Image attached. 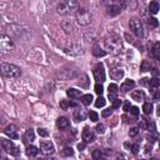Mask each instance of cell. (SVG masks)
<instances>
[{"label": "cell", "instance_id": "obj_6", "mask_svg": "<svg viewBox=\"0 0 160 160\" xmlns=\"http://www.w3.org/2000/svg\"><path fill=\"white\" fill-rule=\"evenodd\" d=\"M125 8V0H110V4L106 8V12L111 16H115L121 12Z\"/></svg>", "mask_w": 160, "mask_h": 160}, {"label": "cell", "instance_id": "obj_28", "mask_svg": "<svg viewBox=\"0 0 160 160\" xmlns=\"http://www.w3.org/2000/svg\"><path fill=\"white\" fill-rule=\"evenodd\" d=\"M72 154H74V150H72L70 146H66V148H64V149L61 150V156H64V158L71 156Z\"/></svg>", "mask_w": 160, "mask_h": 160}, {"label": "cell", "instance_id": "obj_13", "mask_svg": "<svg viewBox=\"0 0 160 160\" xmlns=\"http://www.w3.org/2000/svg\"><path fill=\"white\" fill-rule=\"evenodd\" d=\"M56 126H58L60 130H65V129H68V128L70 126V121H69L68 118L61 116V118L58 119V121H56Z\"/></svg>", "mask_w": 160, "mask_h": 160}, {"label": "cell", "instance_id": "obj_19", "mask_svg": "<svg viewBox=\"0 0 160 160\" xmlns=\"http://www.w3.org/2000/svg\"><path fill=\"white\" fill-rule=\"evenodd\" d=\"M148 86H149V89H150L152 92L156 91V90H159V86H160V81H159V79H158V78H152V79H150L149 82H148Z\"/></svg>", "mask_w": 160, "mask_h": 160}, {"label": "cell", "instance_id": "obj_22", "mask_svg": "<svg viewBox=\"0 0 160 160\" xmlns=\"http://www.w3.org/2000/svg\"><path fill=\"white\" fill-rule=\"evenodd\" d=\"M38 154H39V149L36 146L28 145V148H26V155L29 158H35V156H38Z\"/></svg>", "mask_w": 160, "mask_h": 160}, {"label": "cell", "instance_id": "obj_33", "mask_svg": "<svg viewBox=\"0 0 160 160\" xmlns=\"http://www.w3.org/2000/svg\"><path fill=\"white\" fill-rule=\"evenodd\" d=\"M89 119L91 120V121H94V122H96L98 120H99V115H98V112L96 111H89Z\"/></svg>", "mask_w": 160, "mask_h": 160}, {"label": "cell", "instance_id": "obj_14", "mask_svg": "<svg viewBox=\"0 0 160 160\" xmlns=\"http://www.w3.org/2000/svg\"><path fill=\"white\" fill-rule=\"evenodd\" d=\"M134 86H135V82H134V80L129 79V80H125V81L121 84V86H120V90H121L122 92H128L129 90H132V89H134Z\"/></svg>", "mask_w": 160, "mask_h": 160}, {"label": "cell", "instance_id": "obj_10", "mask_svg": "<svg viewBox=\"0 0 160 160\" xmlns=\"http://www.w3.org/2000/svg\"><path fill=\"white\" fill-rule=\"evenodd\" d=\"M55 151V146L50 140H44L40 142V152L42 155H51Z\"/></svg>", "mask_w": 160, "mask_h": 160}, {"label": "cell", "instance_id": "obj_3", "mask_svg": "<svg viewBox=\"0 0 160 160\" xmlns=\"http://www.w3.org/2000/svg\"><path fill=\"white\" fill-rule=\"evenodd\" d=\"M79 8V1L78 0H62L58 4L56 11L60 15H66L72 12L74 10H78Z\"/></svg>", "mask_w": 160, "mask_h": 160}, {"label": "cell", "instance_id": "obj_21", "mask_svg": "<svg viewBox=\"0 0 160 160\" xmlns=\"http://www.w3.org/2000/svg\"><path fill=\"white\" fill-rule=\"evenodd\" d=\"M34 140H35V132H34V130L32 129H28L25 131V134H24V141L25 142H31Z\"/></svg>", "mask_w": 160, "mask_h": 160}, {"label": "cell", "instance_id": "obj_26", "mask_svg": "<svg viewBox=\"0 0 160 160\" xmlns=\"http://www.w3.org/2000/svg\"><path fill=\"white\" fill-rule=\"evenodd\" d=\"M149 11L151 14H158V11H159V4H158V1H151L149 4Z\"/></svg>", "mask_w": 160, "mask_h": 160}, {"label": "cell", "instance_id": "obj_24", "mask_svg": "<svg viewBox=\"0 0 160 160\" xmlns=\"http://www.w3.org/2000/svg\"><path fill=\"white\" fill-rule=\"evenodd\" d=\"M80 98H81V102H82L84 105H86V106L90 105V104L92 102V100H94L91 94H85V95H81Z\"/></svg>", "mask_w": 160, "mask_h": 160}, {"label": "cell", "instance_id": "obj_32", "mask_svg": "<svg viewBox=\"0 0 160 160\" xmlns=\"http://www.w3.org/2000/svg\"><path fill=\"white\" fill-rule=\"evenodd\" d=\"M61 26H62V29L65 30V32H66V34H70V32H71V30H72L71 24H70V22H68V21H64V22L61 24Z\"/></svg>", "mask_w": 160, "mask_h": 160}, {"label": "cell", "instance_id": "obj_16", "mask_svg": "<svg viewBox=\"0 0 160 160\" xmlns=\"http://www.w3.org/2000/svg\"><path fill=\"white\" fill-rule=\"evenodd\" d=\"M110 76H111L112 80H121L124 78V70L122 69H119V68L112 69L110 71Z\"/></svg>", "mask_w": 160, "mask_h": 160}, {"label": "cell", "instance_id": "obj_44", "mask_svg": "<svg viewBox=\"0 0 160 160\" xmlns=\"http://www.w3.org/2000/svg\"><path fill=\"white\" fill-rule=\"evenodd\" d=\"M130 148H131V150H132V152H134V154H138V152H139L140 146H139L138 144H135V145H132V146H130Z\"/></svg>", "mask_w": 160, "mask_h": 160}, {"label": "cell", "instance_id": "obj_35", "mask_svg": "<svg viewBox=\"0 0 160 160\" xmlns=\"http://www.w3.org/2000/svg\"><path fill=\"white\" fill-rule=\"evenodd\" d=\"M60 108H61L62 110H68V109L70 108V101H69V100H61V101H60Z\"/></svg>", "mask_w": 160, "mask_h": 160}, {"label": "cell", "instance_id": "obj_18", "mask_svg": "<svg viewBox=\"0 0 160 160\" xmlns=\"http://www.w3.org/2000/svg\"><path fill=\"white\" fill-rule=\"evenodd\" d=\"M130 96H131V99L135 100V101H142L144 98H145V94H144L142 90H134V91H131Z\"/></svg>", "mask_w": 160, "mask_h": 160}, {"label": "cell", "instance_id": "obj_20", "mask_svg": "<svg viewBox=\"0 0 160 160\" xmlns=\"http://www.w3.org/2000/svg\"><path fill=\"white\" fill-rule=\"evenodd\" d=\"M85 118H86V112H85V110L78 108V109L74 111V119H75L76 121H82V120H85Z\"/></svg>", "mask_w": 160, "mask_h": 160}, {"label": "cell", "instance_id": "obj_25", "mask_svg": "<svg viewBox=\"0 0 160 160\" xmlns=\"http://www.w3.org/2000/svg\"><path fill=\"white\" fill-rule=\"evenodd\" d=\"M159 51H160V44L156 41V42L152 45V50H151V52H152V56H154L156 60L160 58V54H159Z\"/></svg>", "mask_w": 160, "mask_h": 160}, {"label": "cell", "instance_id": "obj_5", "mask_svg": "<svg viewBox=\"0 0 160 160\" xmlns=\"http://www.w3.org/2000/svg\"><path fill=\"white\" fill-rule=\"evenodd\" d=\"M15 44L12 39L6 34H0V52L1 54H10L14 51Z\"/></svg>", "mask_w": 160, "mask_h": 160}, {"label": "cell", "instance_id": "obj_23", "mask_svg": "<svg viewBox=\"0 0 160 160\" xmlns=\"http://www.w3.org/2000/svg\"><path fill=\"white\" fill-rule=\"evenodd\" d=\"M92 54L95 55V56H104L105 54H106V51L105 50H102L101 48H100V45L99 44H95L94 45V48H92Z\"/></svg>", "mask_w": 160, "mask_h": 160}, {"label": "cell", "instance_id": "obj_31", "mask_svg": "<svg viewBox=\"0 0 160 160\" xmlns=\"http://www.w3.org/2000/svg\"><path fill=\"white\" fill-rule=\"evenodd\" d=\"M94 90L98 95H101L102 91H104V86H102V82H96L95 86H94Z\"/></svg>", "mask_w": 160, "mask_h": 160}, {"label": "cell", "instance_id": "obj_40", "mask_svg": "<svg viewBox=\"0 0 160 160\" xmlns=\"http://www.w3.org/2000/svg\"><path fill=\"white\" fill-rule=\"evenodd\" d=\"M129 111H130L134 116H138V115H139V112H140V110H139V108H138V106H131Z\"/></svg>", "mask_w": 160, "mask_h": 160}, {"label": "cell", "instance_id": "obj_8", "mask_svg": "<svg viewBox=\"0 0 160 160\" xmlns=\"http://www.w3.org/2000/svg\"><path fill=\"white\" fill-rule=\"evenodd\" d=\"M129 26H130V30L132 31V34L136 35L138 38H141V36L144 35V31H142V24H141V21H140L139 19H136V18L131 19L130 22H129Z\"/></svg>", "mask_w": 160, "mask_h": 160}, {"label": "cell", "instance_id": "obj_2", "mask_svg": "<svg viewBox=\"0 0 160 160\" xmlns=\"http://www.w3.org/2000/svg\"><path fill=\"white\" fill-rule=\"evenodd\" d=\"M0 74L2 76H5V78L15 79V78H19L21 75V69L15 64L1 62L0 64Z\"/></svg>", "mask_w": 160, "mask_h": 160}, {"label": "cell", "instance_id": "obj_7", "mask_svg": "<svg viewBox=\"0 0 160 160\" xmlns=\"http://www.w3.org/2000/svg\"><path fill=\"white\" fill-rule=\"evenodd\" d=\"M1 146L2 149L9 152L10 155H14V156H19L20 155V149L19 146H16L11 140H8V139H1Z\"/></svg>", "mask_w": 160, "mask_h": 160}, {"label": "cell", "instance_id": "obj_45", "mask_svg": "<svg viewBox=\"0 0 160 160\" xmlns=\"http://www.w3.org/2000/svg\"><path fill=\"white\" fill-rule=\"evenodd\" d=\"M148 70H150V68H148V62L144 61L141 65V71H148Z\"/></svg>", "mask_w": 160, "mask_h": 160}, {"label": "cell", "instance_id": "obj_36", "mask_svg": "<svg viewBox=\"0 0 160 160\" xmlns=\"http://www.w3.org/2000/svg\"><path fill=\"white\" fill-rule=\"evenodd\" d=\"M38 134H39L40 136H42V138L49 136V131H48L46 129H44V128H39V129H38Z\"/></svg>", "mask_w": 160, "mask_h": 160}, {"label": "cell", "instance_id": "obj_46", "mask_svg": "<svg viewBox=\"0 0 160 160\" xmlns=\"http://www.w3.org/2000/svg\"><path fill=\"white\" fill-rule=\"evenodd\" d=\"M85 146H86V144H85L84 141H82V142H79V144H78V149H79L80 151H82V150L85 149Z\"/></svg>", "mask_w": 160, "mask_h": 160}, {"label": "cell", "instance_id": "obj_15", "mask_svg": "<svg viewBox=\"0 0 160 160\" xmlns=\"http://www.w3.org/2000/svg\"><path fill=\"white\" fill-rule=\"evenodd\" d=\"M66 95L70 98V99H80V96L82 95L81 94V90H78V89H75V88H69L68 90H66Z\"/></svg>", "mask_w": 160, "mask_h": 160}, {"label": "cell", "instance_id": "obj_37", "mask_svg": "<svg viewBox=\"0 0 160 160\" xmlns=\"http://www.w3.org/2000/svg\"><path fill=\"white\" fill-rule=\"evenodd\" d=\"M122 102H121V100L120 99H118V98H115L114 100H112V109H119L120 108V105H121Z\"/></svg>", "mask_w": 160, "mask_h": 160}, {"label": "cell", "instance_id": "obj_41", "mask_svg": "<svg viewBox=\"0 0 160 160\" xmlns=\"http://www.w3.org/2000/svg\"><path fill=\"white\" fill-rule=\"evenodd\" d=\"M138 134H139V129H138V128H131V129H130V131H129V135H130L131 138L136 136Z\"/></svg>", "mask_w": 160, "mask_h": 160}, {"label": "cell", "instance_id": "obj_39", "mask_svg": "<svg viewBox=\"0 0 160 160\" xmlns=\"http://www.w3.org/2000/svg\"><path fill=\"white\" fill-rule=\"evenodd\" d=\"M96 132L98 134H104L105 132V125L104 124H98L96 125Z\"/></svg>", "mask_w": 160, "mask_h": 160}, {"label": "cell", "instance_id": "obj_38", "mask_svg": "<svg viewBox=\"0 0 160 160\" xmlns=\"http://www.w3.org/2000/svg\"><path fill=\"white\" fill-rule=\"evenodd\" d=\"M111 114H112V108H108V109L102 110V112H101V115H102L104 118H108V116H110Z\"/></svg>", "mask_w": 160, "mask_h": 160}, {"label": "cell", "instance_id": "obj_27", "mask_svg": "<svg viewBox=\"0 0 160 160\" xmlns=\"http://www.w3.org/2000/svg\"><path fill=\"white\" fill-rule=\"evenodd\" d=\"M142 111L145 115H149L152 112V104L151 102H144L142 105Z\"/></svg>", "mask_w": 160, "mask_h": 160}, {"label": "cell", "instance_id": "obj_30", "mask_svg": "<svg viewBox=\"0 0 160 160\" xmlns=\"http://www.w3.org/2000/svg\"><path fill=\"white\" fill-rule=\"evenodd\" d=\"M106 104V100L102 98V96H99L96 100H95V106L96 108H104Z\"/></svg>", "mask_w": 160, "mask_h": 160}, {"label": "cell", "instance_id": "obj_17", "mask_svg": "<svg viewBox=\"0 0 160 160\" xmlns=\"http://www.w3.org/2000/svg\"><path fill=\"white\" fill-rule=\"evenodd\" d=\"M108 90H109V98H110V100L112 101V100L116 98L118 92H119V86H118L116 84H110L109 88H108Z\"/></svg>", "mask_w": 160, "mask_h": 160}, {"label": "cell", "instance_id": "obj_9", "mask_svg": "<svg viewBox=\"0 0 160 160\" xmlns=\"http://www.w3.org/2000/svg\"><path fill=\"white\" fill-rule=\"evenodd\" d=\"M92 74H94V79L98 82H104L105 81V70H104V65L101 62H99L94 66Z\"/></svg>", "mask_w": 160, "mask_h": 160}, {"label": "cell", "instance_id": "obj_29", "mask_svg": "<svg viewBox=\"0 0 160 160\" xmlns=\"http://www.w3.org/2000/svg\"><path fill=\"white\" fill-rule=\"evenodd\" d=\"M91 156H92V159L98 160V159H101V158H104V156H105V154H104V151H102V150H99V149H96V150H94V151H92Z\"/></svg>", "mask_w": 160, "mask_h": 160}, {"label": "cell", "instance_id": "obj_34", "mask_svg": "<svg viewBox=\"0 0 160 160\" xmlns=\"http://www.w3.org/2000/svg\"><path fill=\"white\" fill-rule=\"evenodd\" d=\"M148 25L150 28H156L159 25V22H158V20L155 18H150V19H148Z\"/></svg>", "mask_w": 160, "mask_h": 160}, {"label": "cell", "instance_id": "obj_4", "mask_svg": "<svg viewBox=\"0 0 160 160\" xmlns=\"http://www.w3.org/2000/svg\"><path fill=\"white\" fill-rule=\"evenodd\" d=\"M91 19H92V15L91 12L85 9V8H78L76 12H75V20L79 25L81 26H86L91 22Z\"/></svg>", "mask_w": 160, "mask_h": 160}, {"label": "cell", "instance_id": "obj_42", "mask_svg": "<svg viewBox=\"0 0 160 160\" xmlns=\"http://www.w3.org/2000/svg\"><path fill=\"white\" fill-rule=\"evenodd\" d=\"M140 128L141 129H146L148 128V120L145 118H141V120H140Z\"/></svg>", "mask_w": 160, "mask_h": 160}, {"label": "cell", "instance_id": "obj_43", "mask_svg": "<svg viewBox=\"0 0 160 160\" xmlns=\"http://www.w3.org/2000/svg\"><path fill=\"white\" fill-rule=\"evenodd\" d=\"M130 108H131V105H130V101H125V102H124V111H125V112H129Z\"/></svg>", "mask_w": 160, "mask_h": 160}, {"label": "cell", "instance_id": "obj_1", "mask_svg": "<svg viewBox=\"0 0 160 160\" xmlns=\"http://www.w3.org/2000/svg\"><path fill=\"white\" fill-rule=\"evenodd\" d=\"M104 44H105V49L111 54H119L122 49V40L120 36H118L115 34L108 36L105 39Z\"/></svg>", "mask_w": 160, "mask_h": 160}, {"label": "cell", "instance_id": "obj_11", "mask_svg": "<svg viewBox=\"0 0 160 160\" xmlns=\"http://www.w3.org/2000/svg\"><path fill=\"white\" fill-rule=\"evenodd\" d=\"M81 138H82V141L85 144H90V142H92L95 140V132L90 128L86 126V128H84V130L81 132Z\"/></svg>", "mask_w": 160, "mask_h": 160}, {"label": "cell", "instance_id": "obj_12", "mask_svg": "<svg viewBox=\"0 0 160 160\" xmlns=\"http://www.w3.org/2000/svg\"><path fill=\"white\" fill-rule=\"evenodd\" d=\"M4 132L10 138V139H18V132H16V126L15 125H8L4 129Z\"/></svg>", "mask_w": 160, "mask_h": 160}]
</instances>
